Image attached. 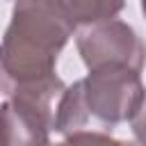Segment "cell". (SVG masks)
<instances>
[{"mask_svg": "<svg viewBox=\"0 0 146 146\" xmlns=\"http://www.w3.org/2000/svg\"><path fill=\"white\" fill-rule=\"evenodd\" d=\"M71 30L59 5H16L0 57V89L46 116L50 128L55 121L50 103L64 91L55 62Z\"/></svg>", "mask_w": 146, "mask_h": 146, "instance_id": "1", "label": "cell"}, {"mask_svg": "<svg viewBox=\"0 0 146 146\" xmlns=\"http://www.w3.org/2000/svg\"><path fill=\"white\" fill-rule=\"evenodd\" d=\"M78 48L89 71L100 66H128L141 71V43L135 32L119 21L94 23L78 34Z\"/></svg>", "mask_w": 146, "mask_h": 146, "instance_id": "3", "label": "cell"}, {"mask_svg": "<svg viewBox=\"0 0 146 146\" xmlns=\"http://www.w3.org/2000/svg\"><path fill=\"white\" fill-rule=\"evenodd\" d=\"M141 114L139 73L128 66H100L62 94L52 128L59 132H105Z\"/></svg>", "mask_w": 146, "mask_h": 146, "instance_id": "2", "label": "cell"}, {"mask_svg": "<svg viewBox=\"0 0 146 146\" xmlns=\"http://www.w3.org/2000/svg\"><path fill=\"white\" fill-rule=\"evenodd\" d=\"M59 146H137V144L114 141V139H110V137H105L100 132H75Z\"/></svg>", "mask_w": 146, "mask_h": 146, "instance_id": "4", "label": "cell"}, {"mask_svg": "<svg viewBox=\"0 0 146 146\" xmlns=\"http://www.w3.org/2000/svg\"><path fill=\"white\" fill-rule=\"evenodd\" d=\"M0 57H2V48H0Z\"/></svg>", "mask_w": 146, "mask_h": 146, "instance_id": "5", "label": "cell"}]
</instances>
